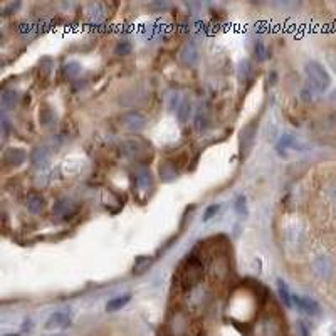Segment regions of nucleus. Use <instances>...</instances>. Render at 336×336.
Here are the masks:
<instances>
[{
    "mask_svg": "<svg viewBox=\"0 0 336 336\" xmlns=\"http://www.w3.org/2000/svg\"><path fill=\"white\" fill-rule=\"evenodd\" d=\"M304 72H306L308 79H309V84L313 86L314 91H324L329 82H331V77H329V74L326 72V69L319 64V62H308L306 67H304Z\"/></svg>",
    "mask_w": 336,
    "mask_h": 336,
    "instance_id": "1",
    "label": "nucleus"
},
{
    "mask_svg": "<svg viewBox=\"0 0 336 336\" xmlns=\"http://www.w3.org/2000/svg\"><path fill=\"white\" fill-rule=\"evenodd\" d=\"M150 259L148 257H138V259H136V262H135V272L136 274H140V272H143L146 267L150 266Z\"/></svg>",
    "mask_w": 336,
    "mask_h": 336,
    "instance_id": "24",
    "label": "nucleus"
},
{
    "mask_svg": "<svg viewBox=\"0 0 336 336\" xmlns=\"http://www.w3.org/2000/svg\"><path fill=\"white\" fill-rule=\"evenodd\" d=\"M254 56H256L257 61H264L266 57H267V49H266V46L262 44V42H256V46H254Z\"/></svg>",
    "mask_w": 336,
    "mask_h": 336,
    "instance_id": "22",
    "label": "nucleus"
},
{
    "mask_svg": "<svg viewBox=\"0 0 336 336\" xmlns=\"http://www.w3.org/2000/svg\"><path fill=\"white\" fill-rule=\"evenodd\" d=\"M79 72H81V64L77 61H69L62 66V76L67 77V79H74Z\"/></svg>",
    "mask_w": 336,
    "mask_h": 336,
    "instance_id": "15",
    "label": "nucleus"
},
{
    "mask_svg": "<svg viewBox=\"0 0 336 336\" xmlns=\"http://www.w3.org/2000/svg\"><path fill=\"white\" fill-rule=\"evenodd\" d=\"M71 324V316L64 311H56L49 314V318L46 319L44 328L46 329H62L67 328Z\"/></svg>",
    "mask_w": 336,
    "mask_h": 336,
    "instance_id": "5",
    "label": "nucleus"
},
{
    "mask_svg": "<svg viewBox=\"0 0 336 336\" xmlns=\"http://www.w3.org/2000/svg\"><path fill=\"white\" fill-rule=\"evenodd\" d=\"M135 180H136V185H138L140 190H146V188L151 185V175L148 170H138L136 172Z\"/></svg>",
    "mask_w": 336,
    "mask_h": 336,
    "instance_id": "18",
    "label": "nucleus"
},
{
    "mask_svg": "<svg viewBox=\"0 0 336 336\" xmlns=\"http://www.w3.org/2000/svg\"><path fill=\"white\" fill-rule=\"evenodd\" d=\"M47 336H62V334H47Z\"/></svg>",
    "mask_w": 336,
    "mask_h": 336,
    "instance_id": "33",
    "label": "nucleus"
},
{
    "mask_svg": "<svg viewBox=\"0 0 336 336\" xmlns=\"http://www.w3.org/2000/svg\"><path fill=\"white\" fill-rule=\"evenodd\" d=\"M49 156H51L49 148L44 146V145H39V146H35V148L32 150V153H30V161H32L34 166L42 168V166L47 165V161H49Z\"/></svg>",
    "mask_w": 336,
    "mask_h": 336,
    "instance_id": "8",
    "label": "nucleus"
},
{
    "mask_svg": "<svg viewBox=\"0 0 336 336\" xmlns=\"http://www.w3.org/2000/svg\"><path fill=\"white\" fill-rule=\"evenodd\" d=\"M200 276H202V262L197 257H190L188 259V267L183 272V286L192 287L193 284L198 282Z\"/></svg>",
    "mask_w": 336,
    "mask_h": 336,
    "instance_id": "2",
    "label": "nucleus"
},
{
    "mask_svg": "<svg viewBox=\"0 0 336 336\" xmlns=\"http://www.w3.org/2000/svg\"><path fill=\"white\" fill-rule=\"evenodd\" d=\"M121 151L128 158H136L141 153V143L140 140H126L121 145Z\"/></svg>",
    "mask_w": 336,
    "mask_h": 336,
    "instance_id": "13",
    "label": "nucleus"
},
{
    "mask_svg": "<svg viewBox=\"0 0 336 336\" xmlns=\"http://www.w3.org/2000/svg\"><path fill=\"white\" fill-rule=\"evenodd\" d=\"M313 269L319 277L326 279V277H329V274L333 272V264H331V261H329L328 257L321 256L313 262Z\"/></svg>",
    "mask_w": 336,
    "mask_h": 336,
    "instance_id": "9",
    "label": "nucleus"
},
{
    "mask_svg": "<svg viewBox=\"0 0 336 336\" xmlns=\"http://www.w3.org/2000/svg\"><path fill=\"white\" fill-rule=\"evenodd\" d=\"M292 301L296 303V306L304 311L306 314H318L319 313V306L316 301H313V299L309 298H303V296H294Z\"/></svg>",
    "mask_w": 336,
    "mask_h": 336,
    "instance_id": "11",
    "label": "nucleus"
},
{
    "mask_svg": "<svg viewBox=\"0 0 336 336\" xmlns=\"http://www.w3.org/2000/svg\"><path fill=\"white\" fill-rule=\"evenodd\" d=\"M121 124L128 131L138 133V131H141L146 126V118L138 111H130V113H124L121 116Z\"/></svg>",
    "mask_w": 336,
    "mask_h": 336,
    "instance_id": "3",
    "label": "nucleus"
},
{
    "mask_svg": "<svg viewBox=\"0 0 336 336\" xmlns=\"http://www.w3.org/2000/svg\"><path fill=\"white\" fill-rule=\"evenodd\" d=\"M292 143H294L292 135H289V133L282 135V138L279 140V143H277V150H284V148H287V146H291Z\"/></svg>",
    "mask_w": 336,
    "mask_h": 336,
    "instance_id": "26",
    "label": "nucleus"
},
{
    "mask_svg": "<svg viewBox=\"0 0 336 336\" xmlns=\"http://www.w3.org/2000/svg\"><path fill=\"white\" fill-rule=\"evenodd\" d=\"M5 336H19V334H5Z\"/></svg>",
    "mask_w": 336,
    "mask_h": 336,
    "instance_id": "34",
    "label": "nucleus"
},
{
    "mask_svg": "<svg viewBox=\"0 0 336 336\" xmlns=\"http://www.w3.org/2000/svg\"><path fill=\"white\" fill-rule=\"evenodd\" d=\"M19 7V4H9L7 7L4 9V15H9V10H15Z\"/></svg>",
    "mask_w": 336,
    "mask_h": 336,
    "instance_id": "30",
    "label": "nucleus"
},
{
    "mask_svg": "<svg viewBox=\"0 0 336 336\" xmlns=\"http://www.w3.org/2000/svg\"><path fill=\"white\" fill-rule=\"evenodd\" d=\"M168 166H170V165L160 166V173L163 175V180H170V178H173V177L177 175V172H168Z\"/></svg>",
    "mask_w": 336,
    "mask_h": 336,
    "instance_id": "28",
    "label": "nucleus"
},
{
    "mask_svg": "<svg viewBox=\"0 0 336 336\" xmlns=\"http://www.w3.org/2000/svg\"><path fill=\"white\" fill-rule=\"evenodd\" d=\"M0 124H2V135H4V138H7V136H9V130H10L9 119L5 118V116H2V121H0Z\"/></svg>",
    "mask_w": 336,
    "mask_h": 336,
    "instance_id": "29",
    "label": "nucleus"
},
{
    "mask_svg": "<svg viewBox=\"0 0 336 336\" xmlns=\"http://www.w3.org/2000/svg\"><path fill=\"white\" fill-rule=\"evenodd\" d=\"M74 212V203H72L69 198H61V200H57L54 203V207H52V214L56 215V217H66V215H71Z\"/></svg>",
    "mask_w": 336,
    "mask_h": 336,
    "instance_id": "12",
    "label": "nucleus"
},
{
    "mask_svg": "<svg viewBox=\"0 0 336 336\" xmlns=\"http://www.w3.org/2000/svg\"><path fill=\"white\" fill-rule=\"evenodd\" d=\"M19 98H20V94H19L17 89H14V88L4 89L2 96H0V103H2V108H4V109H12V108H15V106H17V103H19Z\"/></svg>",
    "mask_w": 336,
    "mask_h": 336,
    "instance_id": "10",
    "label": "nucleus"
},
{
    "mask_svg": "<svg viewBox=\"0 0 336 336\" xmlns=\"http://www.w3.org/2000/svg\"><path fill=\"white\" fill-rule=\"evenodd\" d=\"M39 119H40V124H42V126H51V124H54V119H56L54 111H52L51 108L44 106V108L40 109V113H39Z\"/></svg>",
    "mask_w": 336,
    "mask_h": 336,
    "instance_id": "19",
    "label": "nucleus"
},
{
    "mask_svg": "<svg viewBox=\"0 0 336 336\" xmlns=\"http://www.w3.org/2000/svg\"><path fill=\"white\" fill-rule=\"evenodd\" d=\"M277 291H279V296L282 299V303H284L287 308H291L292 306V299H291V294H289V291H287V286H286L284 281H281V279L277 281Z\"/></svg>",
    "mask_w": 336,
    "mask_h": 336,
    "instance_id": "20",
    "label": "nucleus"
},
{
    "mask_svg": "<svg viewBox=\"0 0 336 336\" xmlns=\"http://www.w3.org/2000/svg\"><path fill=\"white\" fill-rule=\"evenodd\" d=\"M190 114H192V101L188 98H185V99H182L180 104H178L177 116L182 123H185V121H188V116H190Z\"/></svg>",
    "mask_w": 336,
    "mask_h": 336,
    "instance_id": "14",
    "label": "nucleus"
},
{
    "mask_svg": "<svg viewBox=\"0 0 336 336\" xmlns=\"http://www.w3.org/2000/svg\"><path fill=\"white\" fill-rule=\"evenodd\" d=\"M25 205H27V208H29V212H32V214H39L40 210H42V207H44V198H42L40 195H29L27 197V202H25Z\"/></svg>",
    "mask_w": 336,
    "mask_h": 336,
    "instance_id": "17",
    "label": "nucleus"
},
{
    "mask_svg": "<svg viewBox=\"0 0 336 336\" xmlns=\"http://www.w3.org/2000/svg\"><path fill=\"white\" fill-rule=\"evenodd\" d=\"M178 59H180L182 64L185 66H193L198 59V51L193 42H185L182 46L180 52H178Z\"/></svg>",
    "mask_w": 336,
    "mask_h": 336,
    "instance_id": "7",
    "label": "nucleus"
},
{
    "mask_svg": "<svg viewBox=\"0 0 336 336\" xmlns=\"http://www.w3.org/2000/svg\"><path fill=\"white\" fill-rule=\"evenodd\" d=\"M130 299H131V296L130 294H123V296H116V298H113L111 301H108V304H106V309L108 311H118V309H121V308H124L126 304L130 303Z\"/></svg>",
    "mask_w": 336,
    "mask_h": 336,
    "instance_id": "16",
    "label": "nucleus"
},
{
    "mask_svg": "<svg viewBox=\"0 0 336 336\" xmlns=\"http://www.w3.org/2000/svg\"><path fill=\"white\" fill-rule=\"evenodd\" d=\"M331 193H333V198H334V200H336V185L333 187V190H331Z\"/></svg>",
    "mask_w": 336,
    "mask_h": 336,
    "instance_id": "32",
    "label": "nucleus"
},
{
    "mask_svg": "<svg viewBox=\"0 0 336 336\" xmlns=\"http://www.w3.org/2000/svg\"><path fill=\"white\" fill-rule=\"evenodd\" d=\"M219 208H220V205H219V203H214V205L207 207L205 214H203V220H205V222H207V220H210V219H212L214 215L219 212Z\"/></svg>",
    "mask_w": 336,
    "mask_h": 336,
    "instance_id": "27",
    "label": "nucleus"
},
{
    "mask_svg": "<svg viewBox=\"0 0 336 336\" xmlns=\"http://www.w3.org/2000/svg\"><path fill=\"white\" fill-rule=\"evenodd\" d=\"M27 158V155H25V151L22 148H7L4 151V163L7 166H12V168H17L20 166Z\"/></svg>",
    "mask_w": 336,
    "mask_h": 336,
    "instance_id": "6",
    "label": "nucleus"
},
{
    "mask_svg": "<svg viewBox=\"0 0 336 336\" xmlns=\"http://www.w3.org/2000/svg\"><path fill=\"white\" fill-rule=\"evenodd\" d=\"M130 52H131V44L126 40L118 42L116 47H114V54H118V56H126V54H130Z\"/></svg>",
    "mask_w": 336,
    "mask_h": 336,
    "instance_id": "23",
    "label": "nucleus"
},
{
    "mask_svg": "<svg viewBox=\"0 0 336 336\" xmlns=\"http://www.w3.org/2000/svg\"><path fill=\"white\" fill-rule=\"evenodd\" d=\"M239 140H240V151H242V155L245 156L250 151L252 145H254V140H256V121L244 126L242 131H240Z\"/></svg>",
    "mask_w": 336,
    "mask_h": 336,
    "instance_id": "4",
    "label": "nucleus"
},
{
    "mask_svg": "<svg viewBox=\"0 0 336 336\" xmlns=\"http://www.w3.org/2000/svg\"><path fill=\"white\" fill-rule=\"evenodd\" d=\"M235 210L240 214V215H247V203H245V197L244 195H239L237 200H235Z\"/></svg>",
    "mask_w": 336,
    "mask_h": 336,
    "instance_id": "25",
    "label": "nucleus"
},
{
    "mask_svg": "<svg viewBox=\"0 0 336 336\" xmlns=\"http://www.w3.org/2000/svg\"><path fill=\"white\" fill-rule=\"evenodd\" d=\"M249 74H250V62L247 59L240 61V64H239V81L245 82L249 79Z\"/></svg>",
    "mask_w": 336,
    "mask_h": 336,
    "instance_id": "21",
    "label": "nucleus"
},
{
    "mask_svg": "<svg viewBox=\"0 0 336 336\" xmlns=\"http://www.w3.org/2000/svg\"><path fill=\"white\" fill-rule=\"evenodd\" d=\"M329 99H331V103H333V104H336V89L331 93V96H329Z\"/></svg>",
    "mask_w": 336,
    "mask_h": 336,
    "instance_id": "31",
    "label": "nucleus"
}]
</instances>
